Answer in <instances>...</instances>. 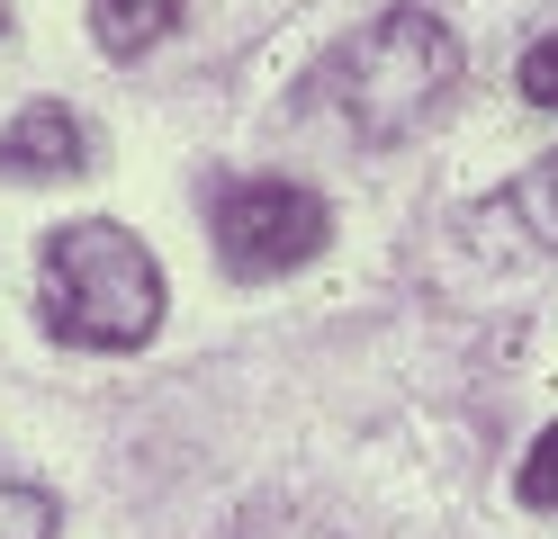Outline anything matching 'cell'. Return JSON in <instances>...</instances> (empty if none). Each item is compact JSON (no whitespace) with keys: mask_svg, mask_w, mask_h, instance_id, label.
<instances>
[{"mask_svg":"<svg viewBox=\"0 0 558 539\" xmlns=\"http://www.w3.org/2000/svg\"><path fill=\"white\" fill-rule=\"evenodd\" d=\"M450 82H460V36H450L433 10L369 19L361 36H342V46L306 72L316 108L342 118L361 144H405V135L450 99Z\"/></svg>","mask_w":558,"mask_h":539,"instance_id":"obj_1","label":"cell"},{"mask_svg":"<svg viewBox=\"0 0 558 539\" xmlns=\"http://www.w3.org/2000/svg\"><path fill=\"white\" fill-rule=\"evenodd\" d=\"M37 306H46V333L73 342V351H135V342H154V323H162V270L126 225L82 216V225L46 234Z\"/></svg>","mask_w":558,"mask_h":539,"instance_id":"obj_2","label":"cell"},{"mask_svg":"<svg viewBox=\"0 0 558 539\" xmlns=\"http://www.w3.org/2000/svg\"><path fill=\"white\" fill-rule=\"evenodd\" d=\"M333 216L298 180H226L217 189V261L234 279H289L325 252Z\"/></svg>","mask_w":558,"mask_h":539,"instance_id":"obj_3","label":"cell"},{"mask_svg":"<svg viewBox=\"0 0 558 539\" xmlns=\"http://www.w3.org/2000/svg\"><path fill=\"white\" fill-rule=\"evenodd\" d=\"M82 154H90V135H82V118H73V108H54V99H37L27 118H10V126H0V171H10V180H54V171H82Z\"/></svg>","mask_w":558,"mask_h":539,"instance_id":"obj_4","label":"cell"},{"mask_svg":"<svg viewBox=\"0 0 558 539\" xmlns=\"http://www.w3.org/2000/svg\"><path fill=\"white\" fill-rule=\"evenodd\" d=\"M181 19H190V0H90V36H99V54H118V63L162 46Z\"/></svg>","mask_w":558,"mask_h":539,"instance_id":"obj_5","label":"cell"},{"mask_svg":"<svg viewBox=\"0 0 558 539\" xmlns=\"http://www.w3.org/2000/svg\"><path fill=\"white\" fill-rule=\"evenodd\" d=\"M496 207H505V216H513V225L532 234L541 252H558V154H541V162L522 171V180H513V189H505Z\"/></svg>","mask_w":558,"mask_h":539,"instance_id":"obj_6","label":"cell"},{"mask_svg":"<svg viewBox=\"0 0 558 539\" xmlns=\"http://www.w3.org/2000/svg\"><path fill=\"white\" fill-rule=\"evenodd\" d=\"M0 539H54V494L0 477Z\"/></svg>","mask_w":558,"mask_h":539,"instance_id":"obj_7","label":"cell"},{"mask_svg":"<svg viewBox=\"0 0 558 539\" xmlns=\"http://www.w3.org/2000/svg\"><path fill=\"white\" fill-rule=\"evenodd\" d=\"M513 494L532 503V513H558V422L541 431L532 450H522V477H513Z\"/></svg>","mask_w":558,"mask_h":539,"instance_id":"obj_8","label":"cell"},{"mask_svg":"<svg viewBox=\"0 0 558 539\" xmlns=\"http://www.w3.org/2000/svg\"><path fill=\"white\" fill-rule=\"evenodd\" d=\"M513 82H522V99H532V108H558V27L541 36L532 54H522V72H513Z\"/></svg>","mask_w":558,"mask_h":539,"instance_id":"obj_9","label":"cell"},{"mask_svg":"<svg viewBox=\"0 0 558 539\" xmlns=\"http://www.w3.org/2000/svg\"><path fill=\"white\" fill-rule=\"evenodd\" d=\"M0 27H10V0H0Z\"/></svg>","mask_w":558,"mask_h":539,"instance_id":"obj_10","label":"cell"}]
</instances>
